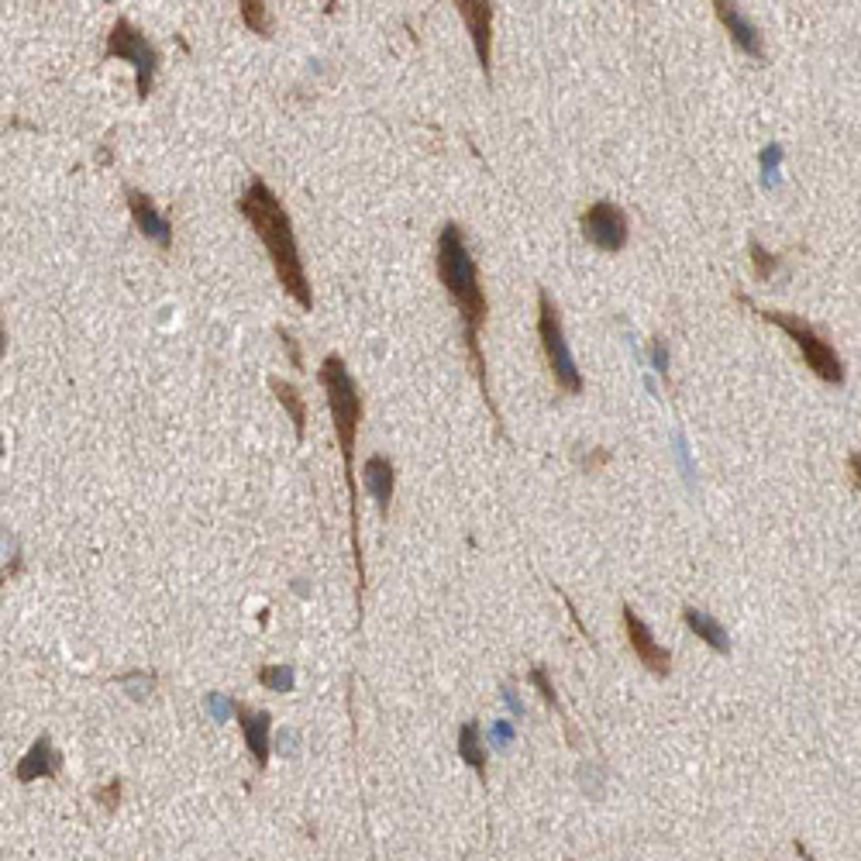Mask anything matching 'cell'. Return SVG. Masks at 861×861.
Returning <instances> with one entry per match:
<instances>
[{"mask_svg": "<svg viewBox=\"0 0 861 861\" xmlns=\"http://www.w3.org/2000/svg\"><path fill=\"white\" fill-rule=\"evenodd\" d=\"M434 262H438L441 286H445V293L455 300V307H459L462 341H465V355H469L472 376H476V383H479L486 410L493 414L496 431L503 434V414L490 393V376H486V355H483V324H486V314H490V304H486L483 283H479V266L469 252L462 224H455V221L441 224Z\"/></svg>", "mask_w": 861, "mask_h": 861, "instance_id": "cell-1", "label": "cell"}, {"mask_svg": "<svg viewBox=\"0 0 861 861\" xmlns=\"http://www.w3.org/2000/svg\"><path fill=\"white\" fill-rule=\"evenodd\" d=\"M317 379H321V390L328 397V410H331V424H335V438H338V452L341 462H345V490H348V538H352V562H355V576H359V586H355V610H359V624L366 617V552H362V538H359V483H355V438H359V424L362 414H366V400H362L359 386H355L352 372H348L345 359L331 352L328 359L321 362L317 369Z\"/></svg>", "mask_w": 861, "mask_h": 861, "instance_id": "cell-2", "label": "cell"}, {"mask_svg": "<svg viewBox=\"0 0 861 861\" xmlns=\"http://www.w3.org/2000/svg\"><path fill=\"white\" fill-rule=\"evenodd\" d=\"M238 211L252 231L262 238L266 245V255L276 269V279L290 300L297 304L300 310H314V290H310V279H307V269H304V259H300V248H297V235H293V221L286 214L283 200L273 193L262 176H252L238 200Z\"/></svg>", "mask_w": 861, "mask_h": 861, "instance_id": "cell-3", "label": "cell"}, {"mask_svg": "<svg viewBox=\"0 0 861 861\" xmlns=\"http://www.w3.org/2000/svg\"><path fill=\"white\" fill-rule=\"evenodd\" d=\"M734 300H738L741 307H748L755 317H762V321L775 324V328H779L782 335L793 341V345L800 348V359L806 362V369H810L813 376L820 379V383H827V386H841V383H844V362H841V355H837V348H834L824 335H820V331L813 328L810 321H803V317H796V314H786V310L758 307V304H751V300L744 297V293H734Z\"/></svg>", "mask_w": 861, "mask_h": 861, "instance_id": "cell-4", "label": "cell"}, {"mask_svg": "<svg viewBox=\"0 0 861 861\" xmlns=\"http://www.w3.org/2000/svg\"><path fill=\"white\" fill-rule=\"evenodd\" d=\"M538 338H541V352H545V359H548V372H552L558 393L579 397V393H583V372H579L576 359H572L569 341H565V328H562V314H558V304L545 286H538Z\"/></svg>", "mask_w": 861, "mask_h": 861, "instance_id": "cell-5", "label": "cell"}, {"mask_svg": "<svg viewBox=\"0 0 861 861\" xmlns=\"http://www.w3.org/2000/svg\"><path fill=\"white\" fill-rule=\"evenodd\" d=\"M104 59H121L135 66V80H138V100H145L152 93L155 83V69H159V52L155 45L145 38V31L128 18H118L107 35V49Z\"/></svg>", "mask_w": 861, "mask_h": 861, "instance_id": "cell-6", "label": "cell"}, {"mask_svg": "<svg viewBox=\"0 0 861 861\" xmlns=\"http://www.w3.org/2000/svg\"><path fill=\"white\" fill-rule=\"evenodd\" d=\"M579 224H583L586 242L607 255H617L620 248L627 245V235H631L627 214L620 211L614 200H596V204H589L583 217H579Z\"/></svg>", "mask_w": 861, "mask_h": 861, "instance_id": "cell-7", "label": "cell"}, {"mask_svg": "<svg viewBox=\"0 0 861 861\" xmlns=\"http://www.w3.org/2000/svg\"><path fill=\"white\" fill-rule=\"evenodd\" d=\"M620 617H624L627 645H631L634 658L641 662V669H648L651 676H658V679L669 676V672H672V651L658 645L655 634H651V627L641 620L638 610H634L631 603H624V607H620Z\"/></svg>", "mask_w": 861, "mask_h": 861, "instance_id": "cell-8", "label": "cell"}, {"mask_svg": "<svg viewBox=\"0 0 861 861\" xmlns=\"http://www.w3.org/2000/svg\"><path fill=\"white\" fill-rule=\"evenodd\" d=\"M459 14L469 28V38L476 45V59L483 69L486 83L493 80V4L490 0H459Z\"/></svg>", "mask_w": 861, "mask_h": 861, "instance_id": "cell-9", "label": "cell"}, {"mask_svg": "<svg viewBox=\"0 0 861 861\" xmlns=\"http://www.w3.org/2000/svg\"><path fill=\"white\" fill-rule=\"evenodd\" d=\"M124 200H128V211H131L135 228L142 231L149 242H155L159 248H173V224H169L166 217L155 211L149 193L135 190V186H124Z\"/></svg>", "mask_w": 861, "mask_h": 861, "instance_id": "cell-10", "label": "cell"}, {"mask_svg": "<svg viewBox=\"0 0 861 861\" xmlns=\"http://www.w3.org/2000/svg\"><path fill=\"white\" fill-rule=\"evenodd\" d=\"M235 717H238V727H242L245 748H248V755H252L255 769H266L269 748H273V741H269V734H273V717H269L266 710L245 707V703H238Z\"/></svg>", "mask_w": 861, "mask_h": 861, "instance_id": "cell-11", "label": "cell"}, {"mask_svg": "<svg viewBox=\"0 0 861 861\" xmlns=\"http://www.w3.org/2000/svg\"><path fill=\"white\" fill-rule=\"evenodd\" d=\"M713 14H717V21L724 25V31L731 35V42L738 45V49L744 52V56L765 62V42L762 35H758V28L751 25L748 18L738 11V4H727V0H717L713 4Z\"/></svg>", "mask_w": 861, "mask_h": 861, "instance_id": "cell-12", "label": "cell"}, {"mask_svg": "<svg viewBox=\"0 0 861 861\" xmlns=\"http://www.w3.org/2000/svg\"><path fill=\"white\" fill-rule=\"evenodd\" d=\"M56 775H62V758L49 734H42V738H35V744L21 755L18 769H14V779L35 782V779H56Z\"/></svg>", "mask_w": 861, "mask_h": 861, "instance_id": "cell-13", "label": "cell"}, {"mask_svg": "<svg viewBox=\"0 0 861 861\" xmlns=\"http://www.w3.org/2000/svg\"><path fill=\"white\" fill-rule=\"evenodd\" d=\"M362 479H366V493L376 500L379 517H390V503H393V490H397V469L386 455H372L366 459V469H362Z\"/></svg>", "mask_w": 861, "mask_h": 861, "instance_id": "cell-14", "label": "cell"}, {"mask_svg": "<svg viewBox=\"0 0 861 861\" xmlns=\"http://www.w3.org/2000/svg\"><path fill=\"white\" fill-rule=\"evenodd\" d=\"M682 620H686V627L707 648H713L717 655H731V638H727V627L720 624L713 614H707V610H696V607H682Z\"/></svg>", "mask_w": 861, "mask_h": 861, "instance_id": "cell-15", "label": "cell"}, {"mask_svg": "<svg viewBox=\"0 0 861 861\" xmlns=\"http://www.w3.org/2000/svg\"><path fill=\"white\" fill-rule=\"evenodd\" d=\"M459 755L469 769H476L479 779H486V765H490V751H486L483 731H479L476 720H465L459 727Z\"/></svg>", "mask_w": 861, "mask_h": 861, "instance_id": "cell-16", "label": "cell"}, {"mask_svg": "<svg viewBox=\"0 0 861 861\" xmlns=\"http://www.w3.org/2000/svg\"><path fill=\"white\" fill-rule=\"evenodd\" d=\"M269 390L276 393L279 407L290 414L293 431H297V441H304V434H307V403H304V397H300V390L293 383H286V379H279V376L269 379Z\"/></svg>", "mask_w": 861, "mask_h": 861, "instance_id": "cell-17", "label": "cell"}, {"mask_svg": "<svg viewBox=\"0 0 861 861\" xmlns=\"http://www.w3.org/2000/svg\"><path fill=\"white\" fill-rule=\"evenodd\" d=\"M748 255H751L755 279H758V283H769V279L775 276V269H779V255H772L769 248L758 242V238H751V242H748Z\"/></svg>", "mask_w": 861, "mask_h": 861, "instance_id": "cell-18", "label": "cell"}, {"mask_svg": "<svg viewBox=\"0 0 861 861\" xmlns=\"http://www.w3.org/2000/svg\"><path fill=\"white\" fill-rule=\"evenodd\" d=\"M259 682L273 693H293L297 686V676H293L290 665H262L259 669Z\"/></svg>", "mask_w": 861, "mask_h": 861, "instance_id": "cell-19", "label": "cell"}, {"mask_svg": "<svg viewBox=\"0 0 861 861\" xmlns=\"http://www.w3.org/2000/svg\"><path fill=\"white\" fill-rule=\"evenodd\" d=\"M238 7H242V21H245L248 31H255V35H262V38L273 35V25H269V7L262 4V0H245V4H238Z\"/></svg>", "mask_w": 861, "mask_h": 861, "instance_id": "cell-20", "label": "cell"}, {"mask_svg": "<svg viewBox=\"0 0 861 861\" xmlns=\"http://www.w3.org/2000/svg\"><path fill=\"white\" fill-rule=\"evenodd\" d=\"M527 679H531V686L538 689L541 696H545V703H548V707L562 713V703H558V693H555L552 679H548V669H545V665H534V669L527 672Z\"/></svg>", "mask_w": 861, "mask_h": 861, "instance_id": "cell-21", "label": "cell"}, {"mask_svg": "<svg viewBox=\"0 0 861 861\" xmlns=\"http://www.w3.org/2000/svg\"><path fill=\"white\" fill-rule=\"evenodd\" d=\"M121 686L128 689L131 700H145V696L152 693L155 679H152V676H145V672H128V676H121Z\"/></svg>", "mask_w": 861, "mask_h": 861, "instance_id": "cell-22", "label": "cell"}, {"mask_svg": "<svg viewBox=\"0 0 861 861\" xmlns=\"http://www.w3.org/2000/svg\"><path fill=\"white\" fill-rule=\"evenodd\" d=\"M207 710H211V717L214 720H228L231 713H238V703L231 700V696H224V693H207Z\"/></svg>", "mask_w": 861, "mask_h": 861, "instance_id": "cell-23", "label": "cell"}, {"mask_svg": "<svg viewBox=\"0 0 861 861\" xmlns=\"http://www.w3.org/2000/svg\"><path fill=\"white\" fill-rule=\"evenodd\" d=\"M121 789H124V786H121V779H111L104 789H97V793H93V800H97L100 806H104V810H114V806L121 803Z\"/></svg>", "mask_w": 861, "mask_h": 861, "instance_id": "cell-24", "label": "cell"}, {"mask_svg": "<svg viewBox=\"0 0 861 861\" xmlns=\"http://www.w3.org/2000/svg\"><path fill=\"white\" fill-rule=\"evenodd\" d=\"M279 341H283L286 355H290V366H293V369H304V355H300V345H297V341H293L290 331L279 328Z\"/></svg>", "mask_w": 861, "mask_h": 861, "instance_id": "cell-25", "label": "cell"}, {"mask_svg": "<svg viewBox=\"0 0 861 861\" xmlns=\"http://www.w3.org/2000/svg\"><path fill=\"white\" fill-rule=\"evenodd\" d=\"M651 359H655V369L662 372V376H669V352H665L662 338H655V345H651Z\"/></svg>", "mask_w": 861, "mask_h": 861, "instance_id": "cell-26", "label": "cell"}, {"mask_svg": "<svg viewBox=\"0 0 861 861\" xmlns=\"http://www.w3.org/2000/svg\"><path fill=\"white\" fill-rule=\"evenodd\" d=\"M848 476H851V486L861 493V452L848 455Z\"/></svg>", "mask_w": 861, "mask_h": 861, "instance_id": "cell-27", "label": "cell"}, {"mask_svg": "<svg viewBox=\"0 0 861 861\" xmlns=\"http://www.w3.org/2000/svg\"><path fill=\"white\" fill-rule=\"evenodd\" d=\"M493 741H496V744H510V741H514V724H510V720H500V724H496V731H493Z\"/></svg>", "mask_w": 861, "mask_h": 861, "instance_id": "cell-28", "label": "cell"}, {"mask_svg": "<svg viewBox=\"0 0 861 861\" xmlns=\"http://www.w3.org/2000/svg\"><path fill=\"white\" fill-rule=\"evenodd\" d=\"M607 459H610V452H603V448H596V452H593V455H589V459H586V472H593L596 465H603Z\"/></svg>", "mask_w": 861, "mask_h": 861, "instance_id": "cell-29", "label": "cell"}, {"mask_svg": "<svg viewBox=\"0 0 861 861\" xmlns=\"http://www.w3.org/2000/svg\"><path fill=\"white\" fill-rule=\"evenodd\" d=\"M503 696H507L510 710H514V713H521V703H517V696H514V686H507V689H503Z\"/></svg>", "mask_w": 861, "mask_h": 861, "instance_id": "cell-30", "label": "cell"}]
</instances>
